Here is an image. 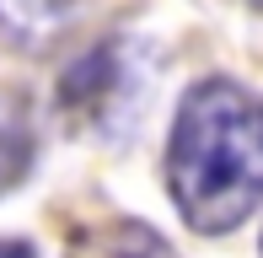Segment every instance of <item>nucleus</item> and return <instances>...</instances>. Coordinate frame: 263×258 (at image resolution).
<instances>
[{
    "label": "nucleus",
    "instance_id": "1",
    "mask_svg": "<svg viewBox=\"0 0 263 258\" xmlns=\"http://www.w3.org/2000/svg\"><path fill=\"white\" fill-rule=\"evenodd\" d=\"M166 183L194 231H231L263 205V97L236 81H199L166 145Z\"/></svg>",
    "mask_w": 263,
    "mask_h": 258
},
{
    "label": "nucleus",
    "instance_id": "4",
    "mask_svg": "<svg viewBox=\"0 0 263 258\" xmlns=\"http://www.w3.org/2000/svg\"><path fill=\"white\" fill-rule=\"evenodd\" d=\"M32 167V113L22 91H0V194Z\"/></svg>",
    "mask_w": 263,
    "mask_h": 258
},
{
    "label": "nucleus",
    "instance_id": "7",
    "mask_svg": "<svg viewBox=\"0 0 263 258\" xmlns=\"http://www.w3.org/2000/svg\"><path fill=\"white\" fill-rule=\"evenodd\" d=\"M247 6H258V11H263V0H247Z\"/></svg>",
    "mask_w": 263,
    "mask_h": 258
},
{
    "label": "nucleus",
    "instance_id": "2",
    "mask_svg": "<svg viewBox=\"0 0 263 258\" xmlns=\"http://www.w3.org/2000/svg\"><path fill=\"white\" fill-rule=\"evenodd\" d=\"M135 102H140V91H135V76H129L118 43L81 54L59 81V113L76 129H113L135 113Z\"/></svg>",
    "mask_w": 263,
    "mask_h": 258
},
{
    "label": "nucleus",
    "instance_id": "6",
    "mask_svg": "<svg viewBox=\"0 0 263 258\" xmlns=\"http://www.w3.org/2000/svg\"><path fill=\"white\" fill-rule=\"evenodd\" d=\"M0 258H38L27 242H0Z\"/></svg>",
    "mask_w": 263,
    "mask_h": 258
},
{
    "label": "nucleus",
    "instance_id": "5",
    "mask_svg": "<svg viewBox=\"0 0 263 258\" xmlns=\"http://www.w3.org/2000/svg\"><path fill=\"white\" fill-rule=\"evenodd\" d=\"M76 0H0V27H16V32H49L54 22L70 16Z\"/></svg>",
    "mask_w": 263,
    "mask_h": 258
},
{
    "label": "nucleus",
    "instance_id": "3",
    "mask_svg": "<svg viewBox=\"0 0 263 258\" xmlns=\"http://www.w3.org/2000/svg\"><path fill=\"white\" fill-rule=\"evenodd\" d=\"M65 258H177V253L145 220H97V226H81L70 237Z\"/></svg>",
    "mask_w": 263,
    "mask_h": 258
}]
</instances>
